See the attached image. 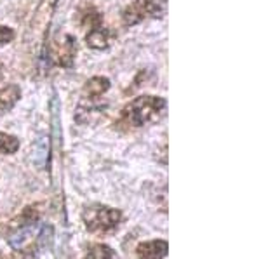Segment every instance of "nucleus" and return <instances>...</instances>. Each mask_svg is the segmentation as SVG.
I'll return each instance as SVG.
<instances>
[{"label": "nucleus", "mask_w": 261, "mask_h": 259, "mask_svg": "<svg viewBox=\"0 0 261 259\" xmlns=\"http://www.w3.org/2000/svg\"><path fill=\"white\" fill-rule=\"evenodd\" d=\"M166 110V101L157 96H140L133 99L127 106L122 110V117L117 125H125V127H143V125L153 122L162 115Z\"/></svg>", "instance_id": "nucleus-1"}, {"label": "nucleus", "mask_w": 261, "mask_h": 259, "mask_svg": "<svg viewBox=\"0 0 261 259\" xmlns=\"http://www.w3.org/2000/svg\"><path fill=\"white\" fill-rule=\"evenodd\" d=\"M82 221L87 232L91 233H110L115 232L122 223V212L103 204L87 206L82 212Z\"/></svg>", "instance_id": "nucleus-2"}, {"label": "nucleus", "mask_w": 261, "mask_h": 259, "mask_svg": "<svg viewBox=\"0 0 261 259\" xmlns=\"http://www.w3.org/2000/svg\"><path fill=\"white\" fill-rule=\"evenodd\" d=\"M162 12L164 7L161 0H134L122 12V19H124V24L133 26L146 18H161Z\"/></svg>", "instance_id": "nucleus-3"}, {"label": "nucleus", "mask_w": 261, "mask_h": 259, "mask_svg": "<svg viewBox=\"0 0 261 259\" xmlns=\"http://www.w3.org/2000/svg\"><path fill=\"white\" fill-rule=\"evenodd\" d=\"M169 252V244L166 240L141 242L136 247L138 259H164Z\"/></svg>", "instance_id": "nucleus-4"}, {"label": "nucleus", "mask_w": 261, "mask_h": 259, "mask_svg": "<svg viewBox=\"0 0 261 259\" xmlns=\"http://www.w3.org/2000/svg\"><path fill=\"white\" fill-rule=\"evenodd\" d=\"M75 54H77V44H75V39L71 35H65L63 40L58 44V63L61 66H66L70 68L73 65Z\"/></svg>", "instance_id": "nucleus-5"}, {"label": "nucleus", "mask_w": 261, "mask_h": 259, "mask_svg": "<svg viewBox=\"0 0 261 259\" xmlns=\"http://www.w3.org/2000/svg\"><path fill=\"white\" fill-rule=\"evenodd\" d=\"M86 40H87V45H89L91 49H96V51H103V49H107L108 45H110L112 35H110V32H108L107 28H103L99 24V26L91 28V32L87 33Z\"/></svg>", "instance_id": "nucleus-6"}, {"label": "nucleus", "mask_w": 261, "mask_h": 259, "mask_svg": "<svg viewBox=\"0 0 261 259\" xmlns=\"http://www.w3.org/2000/svg\"><path fill=\"white\" fill-rule=\"evenodd\" d=\"M110 89V80L105 77H94L91 80H87V83L84 85V94L89 99H96L99 96H103L107 91Z\"/></svg>", "instance_id": "nucleus-7"}, {"label": "nucleus", "mask_w": 261, "mask_h": 259, "mask_svg": "<svg viewBox=\"0 0 261 259\" xmlns=\"http://www.w3.org/2000/svg\"><path fill=\"white\" fill-rule=\"evenodd\" d=\"M21 98V89L18 85H7L0 91V115L9 111Z\"/></svg>", "instance_id": "nucleus-8"}, {"label": "nucleus", "mask_w": 261, "mask_h": 259, "mask_svg": "<svg viewBox=\"0 0 261 259\" xmlns=\"http://www.w3.org/2000/svg\"><path fill=\"white\" fill-rule=\"evenodd\" d=\"M115 252L107 244H92L86 252V259H113Z\"/></svg>", "instance_id": "nucleus-9"}, {"label": "nucleus", "mask_w": 261, "mask_h": 259, "mask_svg": "<svg viewBox=\"0 0 261 259\" xmlns=\"http://www.w3.org/2000/svg\"><path fill=\"white\" fill-rule=\"evenodd\" d=\"M19 150V139L12 134L0 132V155H12Z\"/></svg>", "instance_id": "nucleus-10"}, {"label": "nucleus", "mask_w": 261, "mask_h": 259, "mask_svg": "<svg viewBox=\"0 0 261 259\" xmlns=\"http://www.w3.org/2000/svg\"><path fill=\"white\" fill-rule=\"evenodd\" d=\"M99 21H101V16L98 14V11L92 9V7H87L86 12L82 14V24H86V26H99Z\"/></svg>", "instance_id": "nucleus-11"}, {"label": "nucleus", "mask_w": 261, "mask_h": 259, "mask_svg": "<svg viewBox=\"0 0 261 259\" xmlns=\"http://www.w3.org/2000/svg\"><path fill=\"white\" fill-rule=\"evenodd\" d=\"M12 39H14V30L9 26H0V47L12 42Z\"/></svg>", "instance_id": "nucleus-12"}]
</instances>
